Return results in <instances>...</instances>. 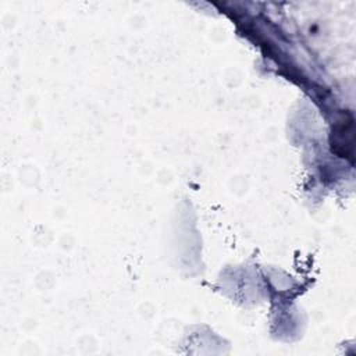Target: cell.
I'll return each instance as SVG.
<instances>
[{
	"mask_svg": "<svg viewBox=\"0 0 356 356\" xmlns=\"http://www.w3.org/2000/svg\"><path fill=\"white\" fill-rule=\"evenodd\" d=\"M353 134V122L349 120V122L341 121L332 128L331 134V149L341 157H349L352 161L353 154V142L346 140V135Z\"/></svg>",
	"mask_w": 356,
	"mask_h": 356,
	"instance_id": "1",
	"label": "cell"
}]
</instances>
